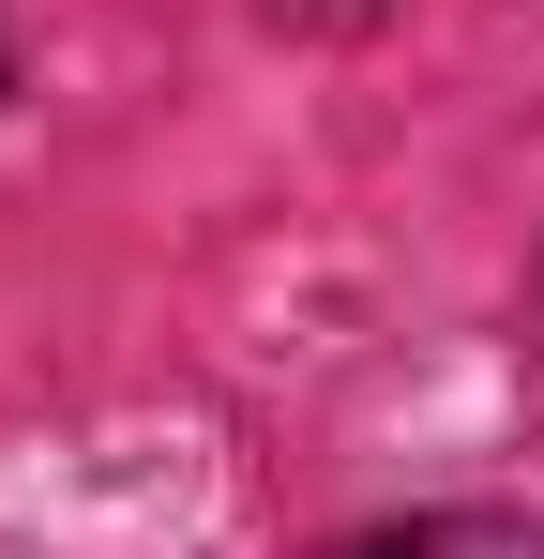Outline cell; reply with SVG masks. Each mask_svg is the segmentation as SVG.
I'll return each mask as SVG.
<instances>
[{
    "label": "cell",
    "mask_w": 544,
    "mask_h": 559,
    "mask_svg": "<svg viewBox=\"0 0 544 559\" xmlns=\"http://www.w3.org/2000/svg\"><path fill=\"white\" fill-rule=\"evenodd\" d=\"M348 559H544V514H409Z\"/></svg>",
    "instance_id": "1"
},
{
    "label": "cell",
    "mask_w": 544,
    "mask_h": 559,
    "mask_svg": "<svg viewBox=\"0 0 544 559\" xmlns=\"http://www.w3.org/2000/svg\"><path fill=\"white\" fill-rule=\"evenodd\" d=\"M530 302H544V273H530Z\"/></svg>",
    "instance_id": "2"
}]
</instances>
